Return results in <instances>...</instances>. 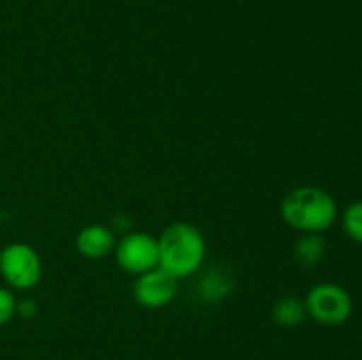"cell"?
<instances>
[{"label":"cell","instance_id":"cell-8","mask_svg":"<svg viewBox=\"0 0 362 360\" xmlns=\"http://www.w3.org/2000/svg\"><path fill=\"white\" fill-rule=\"evenodd\" d=\"M117 239L110 226L87 224L76 235V251L87 260H101L115 251Z\"/></svg>","mask_w":362,"mask_h":360},{"label":"cell","instance_id":"cell-10","mask_svg":"<svg viewBox=\"0 0 362 360\" xmlns=\"http://www.w3.org/2000/svg\"><path fill=\"white\" fill-rule=\"evenodd\" d=\"M327 244L320 233H304L293 247V258L304 268H313L324 260Z\"/></svg>","mask_w":362,"mask_h":360},{"label":"cell","instance_id":"cell-5","mask_svg":"<svg viewBox=\"0 0 362 360\" xmlns=\"http://www.w3.org/2000/svg\"><path fill=\"white\" fill-rule=\"evenodd\" d=\"M117 265L127 274L140 275L159 267V242L145 232H129L115 246Z\"/></svg>","mask_w":362,"mask_h":360},{"label":"cell","instance_id":"cell-9","mask_svg":"<svg viewBox=\"0 0 362 360\" xmlns=\"http://www.w3.org/2000/svg\"><path fill=\"white\" fill-rule=\"evenodd\" d=\"M306 306L304 300L297 299L293 295H283L272 304L271 316L276 325L283 328H296L306 318Z\"/></svg>","mask_w":362,"mask_h":360},{"label":"cell","instance_id":"cell-2","mask_svg":"<svg viewBox=\"0 0 362 360\" xmlns=\"http://www.w3.org/2000/svg\"><path fill=\"white\" fill-rule=\"evenodd\" d=\"M279 210L290 228L303 233L325 232L334 224L338 215L334 198L315 186H300L290 191L283 198Z\"/></svg>","mask_w":362,"mask_h":360},{"label":"cell","instance_id":"cell-12","mask_svg":"<svg viewBox=\"0 0 362 360\" xmlns=\"http://www.w3.org/2000/svg\"><path fill=\"white\" fill-rule=\"evenodd\" d=\"M16 296L6 288H0V327L16 314Z\"/></svg>","mask_w":362,"mask_h":360},{"label":"cell","instance_id":"cell-13","mask_svg":"<svg viewBox=\"0 0 362 360\" xmlns=\"http://www.w3.org/2000/svg\"><path fill=\"white\" fill-rule=\"evenodd\" d=\"M39 306L34 299H23L16 302V314H20L25 320H32V318L37 316Z\"/></svg>","mask_w":362,"mask_h":360},{"label":"cell","instance_id":"cell-7","mask_svg":"<svg viewBox=\"0 0 362 360\" xmlns=\"http://www.w3.org/2000/svg\"><path fill=\"white\" fill-rule=\"evenodd\" d=\"M235 284L237 281L232 268L223 263H212L198 274L194 281V293L200 302L219 304L232 295Z\"/></svg>","mask_w":362,"mask_h":360},{"label":"cell","instance_id":"cell-1","mask_svg":"<svg viewBox=\"0 0 362 360\" xmlns=\"http://www.w3.org/2000/svg\"><path fill=\"white\" fill-rule=\"evenodd\" d=\"M159 242V267L173 277L184 279L202 268L207 242L200 229L186 221L172 222L163 229Z\"/></svg>","mask_w":362,"mask_h":360},{"label":"cell","instance_id":"cell-6","mask_svg":"<svg viewBox=\"0 0 362 360\" xmlns=\"http://www.w3.org/2000/svg\"><path fill=\"white\" fill-rule=\"evenodd\" d=\"M177 292H179V279L163 270L161 267L136 275L133 284L134 300L147 309H161L168 306L177 296Z\"/></svg>","mask_w":362,"mask_h":360},{"label":"cell","instance_id":"cell-11","mask_svg":"<svg viewBox=\"0 0 362 360\" xmlns=\"http://www.w3.org/2000/svg\"><path fill=\"white\" fill-rule=\"evenodd\" d=\"M343 228L350 239L362 244V201H356L346 208L343 214Z\"/></svg>","mask_w":362,"mask_h":360},{"label":"cell","instance_id":"cell-3","mask_svg":"<svg viewBox=\"0 0 362 360\" xmlns=\"http://www.w3.org/2000/svg\"><path fill=\"white\" fill-rule=\"evenodd\" d=\"M0 274L14 289L35 288L42 277L41 256L28 244H9L0 251Z\"/></svg>","mask_w":362,"mask_h":360},{"label":"cell","instance_id":"cell-4","mask_svg":"<svg viewBox=\"0 0 362 360\" xmlns=\"http://www.w3.org/2000/svg\"><path fill=\"white\" fill-rule=\"evenodd\" d=\"M306 313L322 325H341L352 314V299L349 292L334 282L313 286L304 299Z\"/></svg>","mask_w":362,"mask_h":360}]
</instances>
